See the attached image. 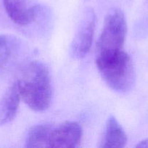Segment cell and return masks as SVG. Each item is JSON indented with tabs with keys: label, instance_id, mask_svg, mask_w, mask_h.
Wrapping results in <instances>:
<instances>
[{
	"label": "cell",
	"instance_id": "cell-10",
	"mask_svg": "<svg viewBox=\"0 0 148 148\" xmlns=\"http://www.w3.org/2000/svg\"><path fill=\"white\" fill-rule=\"evenodd\" d=\"M52 129L53 127L49 124L33 126L28 132L26 147H49V137Z\"/></svg>",
	"mask_w": 148,
	"mask_h": 148
},
{
	"label": "cell",
	"instance_id": "cell-3",
	"mask_svg": "<svg viewBox=\"0 0 148 148\" xmlns=\"http://www.w3.org/2000/svg\"><path fill=\"white\" fill-rule=\"evenodd\" d=\"M127 33L125 14L120 9L110 10L104 20L102 31L97 43V55L109 54L122 50Z\"/></svg>",
	"mask_w": 148,
	"mask_h": 148
},
{
	"label": "cell",
	"instance_id": "cell-11",
	"mask_svg": "<svg viewBox=\"0 0 148 148\" xmlns=\"http://www.w3.org/2000/svg\"><path fill=\"white\" fill-rule=\"evenodd\" d=\"M136 147H148V139L144 140L136 145Z\"/></svg>",
	"mask_w": 148,
	"mask_h": 148
},
{
	"label": "cell",
	"instance_id": "cell-6",
	"mask_svg": "<svg viewBox=\"0 0 148 148\" xmlns=\"http://www.w3.org/2000/svg\"><path fill=\"white\" fill-rule=\"evenodd\" d=\"M3 4L9 17L19 25L32 23L39 10L35 0H3Z\"/></svg>",
	"mask_w": 148,
	"mask_h": 148
},
{
	"label": "cell",
	"instance_id": "cell-7",
	"mask_svg": "<svg viewBox=\"0 0 148 148\" xmlns=\"http://www.w3.org/2000/svg\"><path fill=\"white\" fill-rule=\"evenodd\" d=\"M17 84L12 85L0 100V126L12 121L17 114L20 101Z\"/></svg>",
	"mask_w": 148,
	"mask_h": 148
},
{
	"label": "cell",
	"instance_id": "cell-9",
	"mask_svg": "<svg viewBox=\"0 0 148 148\" xmlns=\"http://www.w3.org/2000/svg\"><path fill=\"white\" fill-rule=\"evenodd\" d=\"M20 44V39L13 35H0V68L5 67L15 58Z\"/></svg>",
	"mask_w": 148,
	"mask_h": 148
},
{
	"label": "cell",
	"instance_id": "cell-4",
	"mask_svg": "<svg viewBox=\"0 0 148 148\" xmlns=\"http://www.w3.org/2000/svg\"><path fill=\"white\" fill-rule=\"evenodd\" d=\"M96 25V15L92 9H86L80 20L74 38L71 44V55L73 58L81 59L91 49Z\"/></svg>",
	"mask_w": 148,
	"mask_h": 148
},
{
	"label": "cell",
	"instance_id": "cell-5",
	"mask_svg": "<svg viewBox=\"0 0 148 148\" xmlns=\"http://www.w3.org/2000/svg\"><path fill=\"white\" fill-rule=\"evenodd\" d=\"M83 131L79 124L66 121L53 127L49 137V147L72 148L78 147L82 138Z\"/></svg>",
	"mask_w": 148,
	"mask_h": 148
},
{
	"label": "cell",
	"instance_id": "cell-1",
	"mask_svg": "<svg viewBox=\"0 0 148 148\" xmlns=\"http://www.w3.org/2000/svg\"><path fill=\"white\" fill-rule=\"evenodd\" d=\"M20 98L33 111H44L52 101L50 76L47 66L33 61L23 69L16 81Z\"/></svg>",
	"mask_w": 148,
	"mask_h": 148
},
{
	"label": "cell",
	"instance_id": "cell-2",
	"mask_svg": "<svg viewBox=\"0 0 148 148\" xmlns=\"http://www.w3.org/2000/svg\"><path fill=\"white\" fill-rule=\"evenodd\" d=\"M97 69L107 86L115 92L125 93L135 83V70L131 56L123 50L96 56Z\"/></svg>",
	"mask_w": 148,
	"mask_h": 148
},
{
	"label": "cell",
	"instance_id": "cell-8",
	"mask_svg": "<svg viewBox=\"0 0 148 148\" xmlns=\"http://www.w3.org/2000/svg\"><path fill=\"white\" fill-rule=\"evenodd\" d=\"M127 136L115 116H110L106 123L104 138L100 147L102 148H122L126 146Z\"/></svg>",
	"mask_w": 148,
	"mask_h": 148
}]
</instances>
